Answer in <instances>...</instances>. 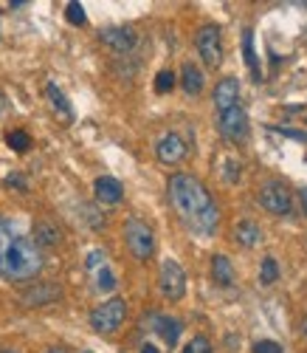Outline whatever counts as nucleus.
Returning a JSON list of instances; mask_svg holds the SVG:
<instances>
[{"mask_svg":"<svg viewBox=\"0 0 307 353\" xmlns=\"http://www.w3.org/2000/svg\"><path fill=\"white\" fill-rule=\"evenodd\" d=\"M167 192H169L172 210L189 229H195L198 234H211L218 229V223H220L218 203L211 201L209 190L195 179V175L175 172L167 184Z\"/></svg>","mask_w":307,"mask_h":353,"instance_id":"1","label":"nucleus"},{"mask_svg":"<svg viewBox=\"0 0 307 353\" xmlns=\"http://www.w3.org/2000/svg\"><path fill=\"white\" fill-rule=\"evenodd\" d=\"M43 252L12 221H0V277L25 283L43 272Z\"/></svg>","mask_w":307,"mask_h":353,"instance_id":"2","label":"nucleus"},{"mask_svg":"<svg viewBox=\"0 0 307 353\" xmlns=\"http://www.w3.org/2000/svg\"><path fill=\"white\" fill-rule=\"evenodd\" d=\"M125 316H127V303L121 297H110L107 303L90 311V328L102 336H110L125 325Z\"/></svg>","mask_w":307,"mask_h":353,"instance_id":"3","label":"nucleus"},{"mask_svg":"<svg viewBox=\"0 0 307 353\" xmlns=\"http://www.w3.org/2000/svg\"><path fill=\"white\" fill-rule=\"evenodd\" d=\"M125 243L136 260H149L152 252H156V234H152L149 223H144L141 218H130L125 223Z\"/></svg>","mask_w":307,"mask_h":353,"instance_id":"4","label":"nucleus"},{"mask_svg":"<svg viewBox=\"0 0 307 353\" xmlns=\"http://www.w3.org/2000/svg\"><path fill=\"white\" fill-rule=\"evenodd\" d=\"M195 48L206 68H220L223 63V34L218 26H203L195 34Z\"/></svg>","mask_w":307,"mask_h":353,"instance_id":"5","label":"nucleus"},{"mask_svg":"<svg viewBox=\"0 0 307 353\" xmlns=\"http://www.w3.org/2000/svg\"><path fill=\"white\" fill-rule=\"evenodd\" d=\"M158 288H161V294L169 303L183 300V294H187V272L180 269V263H175V260H164L161 263Z\"/></svg>","mask_w":307,"mask_h":353,"instance_id":"6","label":"nucleus"},{"mask_svg":"<svg viewBox=\"0 0 307 353\" xmlns=\"http://www.w3.org/2000/svg\"><path fill=\"white\" fill-rule=\"evenodd\" d=\"M260 203L271 212V215H290L293 210V198H290V190L282 184V181H265L260 187Z\"/></svg>","mask_w":307,"mask_h":353,"instance_id":"7","label":"nucleus"},{"mask_svg":"<svg viewBox=\"0 0 307 353\" xmlns=\"http://www.w3.org/2000/svg\"><path fill=\"white\" fill-rule=\"evenodd\" d=\"M218 130L223 133V139L229 141H242L248 136V116L240 105L229 108V110H220V119H218Z\"/></svg>","mask_w":307,"mask_h":353,"instance_id":"8","label":"nucleus"},{"mask_svg":"<svg viewBox=\"0 0 307 353\" xmlns=\"http://www.w3.org/2000/svg\"><path fill=\"white\" fill-rule=\"evenodd\" d=\"M187 141H183V136L180 133H164L161 139H158V144H156V156H158V161L161 164H180L183 159H187Z\"/></svg>","mask_w":307,"mask_h":353,"instance_id":"9","label":"nucleus"},{"mask_svg":"<svg viewBox=\"0 0 307 353\" xmlns=\"http://www.w3.org/2000/svg\"><path fill=\"white\" fill-rule=\"evenodd\" d=\"M63 297V288L54 285V283H37L34 288H28L23 294V305L34 308V305H48V303H56Z\"/></svg>","mask_w":307,"mask_h":353,"instance_id":"10","label":"nucleus"},{"mask_svg":"<svg viewBox=\"0 0 307 353\" xmlns=\"http://www.w3.org/2000/svg\"><path fill=\"white\" fill-rule=\"evenodd\" d=\"M99 40L107 48L118 51V54H127V51L136 48V32L133 28H105V32L99 34Z\"/></svg>","mask_w":307,"mask_h":353,"instance_id":"11","label":"nucleus"},{"mask_svg":"<svg viewBox=\"0 0 307 353\" xmlns=\"http://www.w3.org/2000/svg\"><path fill=\"white\" fill-rule=\"evenodd\" d=\"M214 108L218 110H229V108H234L237 105V99H240V82L234 79V77H226V79H220L218 85H214Z\"/></svg>","mask_w":307,"mask_h":353,"instance_id":"12","label":"nucleus"},{"mask_svg":"<svg viewBox=\"0 0 307 353\" xmlns=\"http://www.w3.org/2000/svg\"><path fill=\"white\" fill-rule=\"evenodd\" d=\"M94 195L99 203H118L125 198V187H121V181L113 179V175H99L94 181Z\"/></svg>","mask_w":307,"mask_h":353,"instance_id":"13","label":"nucleus"},{"mask_svg":"<svg viewBox=\"0 0 307 353\" xmlns=\"http://www.w3.org/2000/svg\"><path fill=\"white\" fill-rule=\"evenodd\" d=\"M34 246L43 252V249H54L59 241H63V232H59V226H54L51 221H37L34 223Z\"/></svg>","mask_w":307,"mask_h":353,"instance_id":"14","label":"nucleus"},{"mask_svg":"<svg viewBox=\"0 0 307 353\" xmlns=\"http://www.w3.org/2000/svg\"><path fill=\"white\" fill-rule=\"evenodd\" d=\"M234 241L242 243L245 249L260 246V243H262V229H260V223H254V221H240V223L234 226Z\"/></svg>","mask_w":307,"mask_h":353,"instance_id":"15","label":"nucleus"},{"mask_svg":"<svg viewBox=\"0 0 307 353\" xmlns=\"http://www.w3.org/2000/svg\"><path fill=\"white\" fill-rule=\"evenodd\" d=\"M211 280L218 283L220 288H229L234 285V266L226 254H214L211 257Z\"/></svg>","mask_w":307,"mask_h":353,"instance_id":"16","label":"nucleus"},{"mask_svg":"<svg viewBox=\"0 0 307 353\" xmlns=\"http://www.w3.org/2000/svg\"><path fill=\"white\" fill-rule=\"evenodd\" d=\"M180 85H183V91H187L189 97H198L203 91V71L195 63H183V68H180Z\"/></svg>","mask_w":307,"mask_h":353,"instance_id":"17","label":"nucleus"},{"mask_svg":"<svg viewBox=\"0 0 307 353\" xmlns=\"http://www.w3.org/2000/svg\"><path fill=\"white\" fill-rule=\"evenodd\" d=\"M45 97H48L51 108H54V110H56L59 116H63V119H65V122H71V119H74V110H71V105H68L65 94H63V91H59V88H56L54 82H48V85H45Z\"/></svg>","mask_w":307,"mask_h":353,"instance_id":"18","label":"nucleus"},{"mask_svg":"<svg viewBox=\"0 0 307 353\" xmlns=\"http://www.w3.org/2000/svg\"><path fill=\"white\" fill-rule=\"evenodd\" d=\"M180 319H175V316H156V331L161 334V339L172 347V345H178V336H180Z\"/></svg>","mask_w":307,"mask_h":353,"instance_id":"19","label":"nucleus"},{"mask_svg":"<svg viewBox=\"0 0 307 353\" xmlns=\"http://www.w3.org/2000/svg\"><path fill=\"white\" fill-rule=\"evenodd\" d=\"M242 57H245V65L251 68L254 79L260 82V79H262V71H260V63H257V51H254V32H251V28H245V32H242Z\"/></svg>","mask_w":307,"mask_h":353,"instance_id":"20","label":"nucleus"},{"mask_svg":"<svg viewBox=\"0 0 307 353\" xmlns=\"http://www.w3.org/2000/svg\"><path fill=\"white\" fill-rule=\"evenodd\" d=\"M276 280H279V266H276L273 257H265L262 260V269H260V283L262 285H273Z\"/></svg>","mask_w":307,"mask_h":353,"instance_id":"21","label":"nucleus"},{"mask_svg":"<svg viewBox=\"0 0 307 353\" xmlns=\"http://www.w3.org/2000/svg\"><path fill=\"white\" fill-rule=\"evenodd\" d=\"M6 141H9V147H12L14 153H25L28 147H32V136H28L25 130H12L6 136Z\"/></svg>","mask_w":307,"mask_h":353,"instance_id":"22","label":"nucleus"},{"mask_svg":"<svg viewBox=\"0 0 307 353\" xmlns=\"http://www.w3.org/2000/svg\"><path fill=\"white\" fill-rule=\"evenodd\" d=\"M94 274H96V288H99V291H113L116 283H118L110 266H102V269H96Z\"/></svg>","mask_w":307,"mask_h":353,"instance_id":"23","label":"nucleus"},{"mask_svg":"<svg viewBox=\"0 0 307 353\" xmlns=\"http://www.w3.org/2000/svg\"><path fill=\"white\" fill-rule=\"evenodd\" d=\"M183 353H211V342H209V336H203V334L192 336L189 345L183 347Z\"/></svg>","mask_w":307,"mask_h":353,"instance_id":"24","label":"nucleus"},{"mask_svg":"<svg viewBox=\"0 0 307 353\" xmlns=\"http://www.w3.org/2000/svg\"><path fill=\"white\" fill-rule=\"evenodd\" d=\"M175 88V74L172 71H161L158 77H156V91L158 94H169Z\"/></svg>","mask_w":307,"mask_h":353,"instance_id":"25","label":"nucleus"},{"mask_svg":"<svg viewBox=\"0 0 307 353\" xmlns=\"http://www.w3.org/2000/svg\"><path fill=\"white\" fill-rule=\"evenodd\" d=\"M65 17H68V23H74V26H85V9H82V3H68Z\"/></svg>","mask_w":307,"mask_h":353,"instance_id":"26","label":"nucleus"},{"mask_svg":"<svg viewBox=\"0 0 307 353\" xmlns=\"http://www.w3.org/2000/svg\"><path fill=\"white\" fill-rule=\"evenodd\" d=\"M254 353H285V350L273 339H260V342H254Z\"/></svg>","mask_w":307,"mask_h":353,"instance_id":"27","label":"nucleus"},{"mask_svg":"<svg viewBox=\"0 0 307 353\" xmlns=\"http://www.w3.org/2000/svg\"><path fill=\"white\" fill-rule=\"evenodd\" d=\"M102 266H107L105 252H102V249H94V252L87 254V269H90V272H96V269H102Z\"/></svg>","mask_w":307,"mask_h":353,"instance_id":"28","label":"nucleus"},{"mask_svg":"<svg viewBox=\"0 0 307 353\" xmlns=\"http://www.w3.org/2000/svg\"><path fill=\"white\" fill-rule=\"evenodd\" d=\"M6 184H9V187H17L20 192H25V190H28V184H25V179H23V175H9V179H6Z\"/></svg>","mask_w":307,"mask_h":353,"instance_id":"29","label":"nucleus"},{"mask_svg":"<svg viewBox=\"0 0 307 353\" xmlns=\"http://www.w3.org/2000/svg\"><path fill=\"white\" fill-rule=\"evenodd\" d=\"M141 353H158V347H156V345H144Z\"/></svg>","mask_w":307,"mask_h":353,"instance_id":"30","label":"nucleus"},{"mask_svg":"<svg viewBox=\"0 0 307 353\" xmlns=\"http://www.w3.org/2000/svg\"><path fill=\"white\" fill-rule=\"evenodd\" d=\"M45 353H68V350H65V347H59V345H54V347H48Z\"/></svg>","mask_w":307,"mask_h":353,"instance_id":"31","label":"nucleus"},{"mask_svg":"<svg viewBox=\"0 0 307 353\" xmlns=\"http://www.w3.org/2000/svg\"><path fill=\"white\" fill-rule=\"evenodd\" d=\"M301 334H304V336H307V314H304V316H301Z\"/></svg>","mask_w":307,"mask_h":353,"instance_id":"32","label":"nucleus"},{"mask_svg":"<svg viewBox=\"0 0 307 353\" xmlns=\"http://www.w3.org/2000/svg\"><path fill=\"white\" fill-rule=\"evenodd\" d=\"M0 353H17V350H9V347H3V350H0Z\"/></svg>","mask_w":307,"mask_h":353,"instance_id":"33","label":"nucleus"},{"mask_svg":"<svg viewBox=\"0 0 307 353\" xmlns=\"http://www.w3.org/2000/svg\"><path fill=\"white\" fill-rule=\"evenodd\" d=\"M301 198H304V201H307V187H304V190H301Z\"/></svg>","mask_w":307,"mask_h":353,"instance_id":"34","label":"nucleus"},{"mask_svg":"<svg viewBox=\"0 0 307 353\" xmlns=\"http://www.w3.org/2000/svg\"><path fill=\"white\" fill-rule=\"evenodd\" d=\"M85 353H90V350H85Z\"/></svg>","mask_w":307,"mask_h":353,"instance_id":"35","label":"nucleus"}]
</instances>
